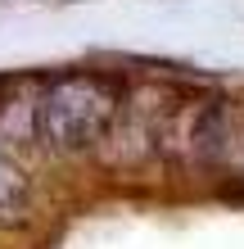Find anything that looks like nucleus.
Instances as JSON below:
<instances>
[{"mask_svg": "<svg viewBox=\"0 0 244 249\" xmlns=\"http://www.w3.org/2000/svg\"><path fill=\"white\" fill-rule=\"evenodd\" d=\"M122 113V91L104 72H64L50 77L36 95V141L54 154H86Z\"/></svg>", "mask_w": 244, "mask_h": 249, "instance_id": "nucleus-1", "label": "nucleus"}, {"mask_svg": "<svg viewBox=\"0 0 244 249\" xmlns=\"http://www.w3.org/2000/svg\"><path fill=\"white\" fill-rule=\"evenodd\" d=\"M27 204H32V186H27L23 168L14 163L0 145V222H23Z\"/></svg>", "mask_w": 244, "mask_h": 249, "instance_id": "nucleus-2", "label": "nucleus"}, {"mask_svg": "<svg viewBox=\"0 0 244 249\" xmlns=\"http://www.w3.org/2000/svg\"><path fill=\"white\" fill-rule=\"evenodd\" d=\"M190 141H195V154H199V159H217L222 145H226V109H222V105H208V109L195 118Z\"/></svg>", "mask_w": 244, "mask_h": 249, "instance_id": "nucleus-3", "label": "nucleus"}]
</instances>
